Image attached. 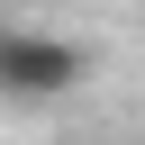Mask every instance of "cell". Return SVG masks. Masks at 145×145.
<instances>
[{"label": "cell", "instance_id": "cell-1", "mask_svg": "<svg viewBox=\"0 0 145 145\" xmlns=\"http://www.w3.org/2000/svg\"><path fill=\"white\" fill-rule=\"evenodd\" d=\"M91 82V45L72 36H45V27H9L0 36V100H72Z\"/></svg>", "mask_w": 145, "mask_h": 145}, {"label": "cell", "instance_id": "cell-2", "mask_svg": "<svg viewBox=\"0 0 145 145\" xmlns=\"http://www.w3.org/2000/svg\"><path fill=\"white\" fill-rule=\"evenodd\" d=\"M0 36H9V18H0Z\"/></svg>", "mask_w": 145, "mask_h": 145}]
</instances>
